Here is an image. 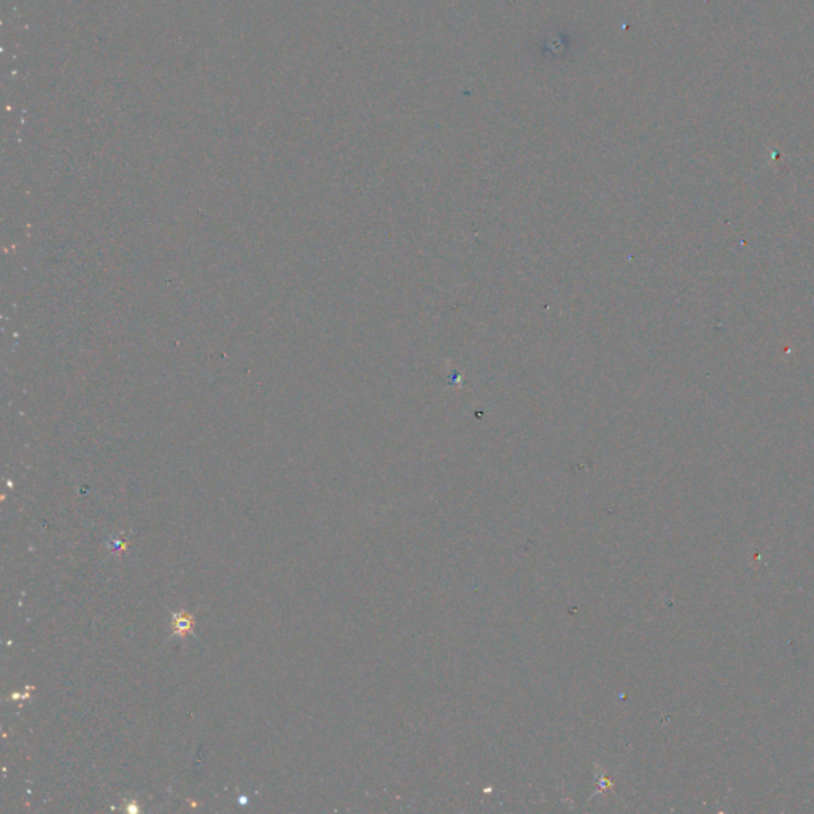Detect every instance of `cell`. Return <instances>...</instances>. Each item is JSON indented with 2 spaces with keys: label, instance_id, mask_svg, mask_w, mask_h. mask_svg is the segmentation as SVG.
Wrapping results in <instances>:
<instances>
[{
  "label": "cell",
  "instance_id": "1",
  "mask_svg": "<svg viewBox=\"0 0 814 814\" xmlns=\"http://www.w3.org/2000/svg\"><path fill=\"white\" fill-rule=\"evenodd\" d=\"M194 621H193V616L190 614H185V612H175L172 617V628H173V634H178V637H183V634H186L190 630L193 628Z\"/></svg>",
  "mask_w": 814,
  "mask_h": 814
}]
</instances>
